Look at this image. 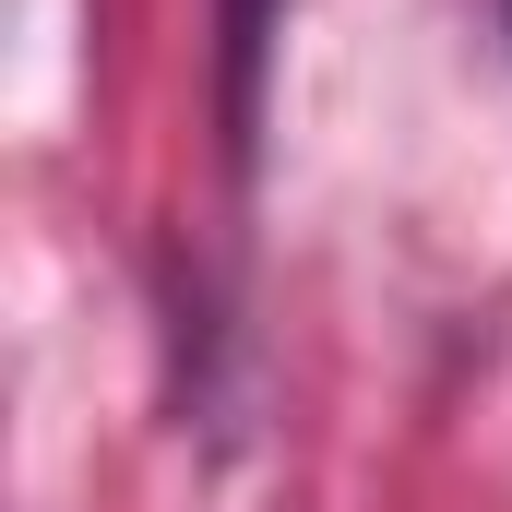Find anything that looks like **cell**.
I'll return each mask as SVG.
<instances>
[{
	"label": "cell",
	"mask_w": 512,
	"mask_h": 512,
	"mask_svg": "<svg viewBox=\"0 0 512 512\" xmlns=\"http://www.w3.org/2000/svg\"><path fill=\"white\" fill-rule=\"evenodd\" d=\"M262 24L274 0H227V155L251 167V84H262Z\"/></svg>",
	"instance_id": "obj_1"
}]
</instances>
